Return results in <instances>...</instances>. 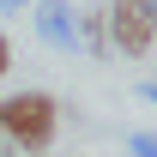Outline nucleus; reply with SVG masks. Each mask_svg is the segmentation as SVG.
Wrapping results in <instances>:
<instances>
[{"label": "nucleus", "mask_w": 157, "mask_h": 157, "mask_svg": "<svg viewBox=\"0 0 157 157\" xmlns=\"http://www.w3.org/2000/svg\"><path fill=\"white\" fill-rule=\"evenodd\" d=\"M6 67H12V42H6V30H0V78H6Z\"/></svg>", "instance_id": "obj_6"}, {"label": "nucleus", "mask_w": 157, "mask_h": 157, "mask_svg": "<svg viewBox=\"0 0 157 157\" xmlns=\"http://www.w3.org/2000/svg\"><path fill=\"white\" fill-rule=\"evenodd\" d=\"M36 36L55 48H73V6L67 0H36Z\"/></svg>", "instance_id": "obj_3"}, {"label": "nucleus", "mask_w": 157, "mask_h": 157, "mask_svg": "<svg viewBox=\"0 0 157 157\" xmlns=\"http://www.w3.org/2000/svg\"><path fill=\"white\" fill-rule=\"evenodd\" d=\"M145 6H151V24H157V0H145Z\"/></svg>", "instance_id": "obj_9"}, {"label": "nucleus", "mask_w": 157, "mask_h": 157, "mask_svg": "<svg viewBox=\"0 0 157 157\" xmlns=\"http://www.w3.org/2000/svg\"><path fill=\"white\" fill-rule=\"evenodd\" d=\"M127 151H133V157H157V133H133Z\"/></svg>", "instance_id": "obj_5"}, {"label": "nucleus", "mask_w": 157, "mask_h": 157, "mask_svg": "<svg viewBox=\"0 0 157 157\" xmlns=\"http://www.w3.org/2000/svg\"><path fill=\"white\" fill-rule=\"evenodd\" d=\"M103 30H109V42L127 60L151 55V42H157V24H151V6L145 0H109L103 6Z\"/></svg>", "instance_id": "obj_2"}, {"label": "nucleus", "mask_w": 157, "mask_h": 157, "mask_svg": "<svg viewBox=\"0 0 157 157\" xmlns=\"http://www.w3.org/2000/svg\"><path fill=\"white\" fill-rule=\"evenodd\" d=\"M145 97H151V103H157V85H145Z\"/></svg>", "instance_id": "obj_8"}, {"label": "nucleus", "mask_w": 157, "mask_h": 157, "mask_svg": "<svg viewBox=\"0 0 157 157\" xmlns=\"http://www.w3.org/2000/svg\"><path fill=\"white\" fill-rule=\"evenodd\" d=\"M12 6H24V0H0V12H12Z\"/></svg>", "instance_id": "obj_7"}, {"label": "nucleus", "mask_w": 157, "mask_h": 157, "mask_svg": "<svg viewBox=\"0 0 157 157\" xmlns=\"http://www.w3.org/2000/svg\"><path fill=\"white\" fill-rule=\"evenodd\" d=\"M85 42V55H103L109 48V30H103V6H91L85 18H73V48Z\"/></svg>", "instance_id": "obj_4"}, {"label": "nucleus", "mask_w": 157, "mask_h": 157, "mask_svg": "<svg viewBox=\"0 0 157 157\" xmlns=\"http://www.w3.org/2000/svg\"><path fill=\"white\" fill-rule=\"evenodd\" d=\"M36 157H48V151H36Z\"/></svg>", "instance_id": "obj_10"}, {"label": "nucleus", "mask_w": 157, "mask_h": 157, "mask_svg": "<svg viewBox=\"0 0 157 157\" xmlns=\"http://www.w3.org/2000/svg\"><path fill=\"white\" fill-rule=\"evenodd\" d=\"M55 121H60V109H55L48 91H12V97H0V133L24 157L55 145Z\"/></svg>", "instance_id": "obj_1"}]
</instances>
